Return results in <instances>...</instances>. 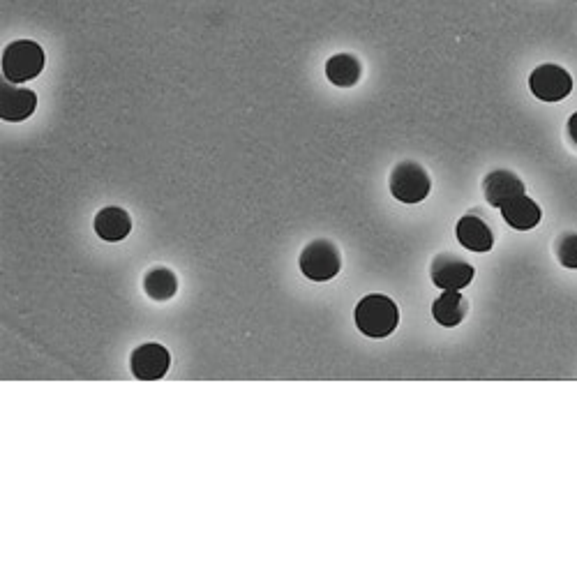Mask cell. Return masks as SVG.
<instances>
[{
  "mask_svg": "<svg viewBox=\"0 0 577 577\" xmlns=\"http://www.w3.org/2000/svg\"><path fill=\"white\" fill-rule=\"evenodd\" d=\"M354 321L358 331L365 337L381 340V337L395 333L397 324H400V310H397L393 298L384 294H370L358 301L354 310Z\"/></svg>",
  "mask_w": 577,
  "mask_h": 577,
  "instance_id": "cell-1",
  "label": "cell"
},
{
  "mask_svg": "<svg viewBox=\"0 0 577 577\" xmlns=\"http://www.w3.org/2000/svg\"><path fill=\"white\" fill-rule=\"evenodd\" d=\"M47 56L44 49L33 40H19L7 44L3 51V77L10 84H24L42 74Z\"/></svg>",
  "mask_w": 577,
  "mask_h": 577,
  "instance_id": "cell-2",
  "label": "cell"
},
{
  "mask_svg": "<svg viewBox=\"0 0 577 577\" xmlns=\"http://www.w3.org/2000/svg\"><path fill=\"white\" fill-rule=\"evenodd\" d=\"M298 266H301V273L312 282H328L337 277L342 268V254L337 250V245L333 241H326V238H317L301 252V259H298Z\"/></svg>",
  "mask_w": 577,
  "mask_h": 577,
  "instance_id": "cell-3",
  "label": "cell"
},
{
  "mask_svg": "<svg viewBox=\"0 0 577 577\" xmlns=\"http://www.w3.org/2000/svg\"><path fill=\"white\" fill-rule=\"evenodd\" d=\"M430 190L432 178L418 162L404 160L393 169L391 194L400 204H421L430 197Z\"/></svg>",
  "mask_w": 577,
  "mask_h": 577,
  "instance_id": "cell-4",
  "label": "cell"
},
{
  "mask_svg": "<svg viewBox=\"0 0 577 577\" xmlns=\"http://www.w3.org/2000/svg\"><path fill=\"white\" fill-rule=\"evenodd\" d=\"M474 266L467 264L462 257H457L453 252L437 254L430 266V277L434 287H439L441 291H460L464 287H469L474 282Z\"/></svg>",
  "mask_w": 577,
  "mask_h": 577,
  "instance_id": "cell-5",
  "label": "cell"
},
{
  "mask_svg": "<svg viewBox=\"0 0 577 577\" xmlns=\"http://www.w3.org/2000/svg\"><path fill=\"white\" fill-rule=\"evenodd\" d=\"M529 88L538 100L543 102H561L566 100L573 91V79L564 67L559 65H541L531 72L529 77Z\"/></svg>",
  "mask_w": 577,
  "mask_h": 577,
  "instance_id": "cell-6",
  "label": "cell"
},
{
  "mask_svg": "<svg viewBox=\"0 0 577 577\" xmlns=\"http://www.w3.org/2000/svg\"><path fill=\"white\" fill-rule=\"evenodd\" d=\"M171 354L162 344L148 342L132 351L130 370L139 381H157L169 372Z\"/></svg>",
  "mask_w": 577,
  "mask_h": 577,
  "instance_id": "cell-7",
  "label": "cell"
},
{
  "mask_svg": "<svg viewBox=\"0 0 577 577\" xmlns=\"http://www.w3.org/2000/svg\"><path fill=\"white\" fill-rule=\"evenodd\" d=\"M37 107V95L28 88H17L7 84L3 77L0 84V118L7 123H21L26 118L33 116Z\"/></svg>",
  "mask_w": 577,
  "mask_h": 577,
  "instance_id": "cell-8",
  "label": "cell"
},
{
  "mask_svg": "<svg viewBox=\"0 0 577 577\" xmlns=\"http://www.w3.org/2000/svg\"><path fill=\"white\" fill-rule=\"evenodd\" d=\"M483 194L485 201L494 208H501L506 201L524 194L522 178L508 169H497L483 178Z\"/></svg>",
  "mask_w": 577,
  "mask_h": 577,
  "instance_id": "cell-9",
  "label": "cell"
},
{
  "mask_svg": "<svg viewBox=\"0 0 577 577\" xmlns=\"http://www.w3.org/2000/svg\"><path fill=\"white\" fill-rule=\"evenodd\" d=\"M455 236L462 247H467L471 252H490L494 245V231L483 217L476 213H469L460 217L455 227Z\"/></svg>",
  "mask_w": 577,
  "mask_h": 577,
  "instance_id": "cell-10",
  "label": "cell"
},
{
  "mask_svg": "<svg viewBox=\"0 0 577 577\" xmlns=\"http://www.w3.org/2000/svg\"><path fill=\"white\" fill-rule=\"evenodd\" d=\"M501 215H504V222L508 227L517 231L534 229L543 220L541 206H538L534 199H529L527 194H520V197L506 201V204L501 206Z\"/></svg>",
  "mask_w": 577,
  "mask_h": 577,
  "instance_id": "cell-11",
  "label": "cell"
},
{
  "mask_svg": "<svg viewBox=\"0 0 577 577\" xmlns=\"http://www.w3.org/2000/svg\"><path fill=\"white\" fill-rule=\"evenodd\" d=\"M95 231H97V236L102 238V241L118 243V241H123V238L130 236L132 217L118 206L102 208V211L95 215Z\"/></svg>",
  "mask_w": 577,
  "mask_h": 577,
  "instance_id": "cell-12",
  "label": "cell"
},
{
  "mask_svg": "<svg viewBox=\"0 0 577 577\" xmlns=\"http://www.w3.org/2000/svg\"><path fill=\"white\" fill-rule=\"evenodd\" d=\"M467 312H469V303L460 291H444V294L432 303V317L439 326H444V328L460 326L462 321L467 319Z\"/></svg>",
  "mask_w": 577,
  "mask_h": 577,
  "instance_id": "cell-13",
  "label": "cell"
},
{
  "mask_svg": "<svg viewBox=\"0 0 577 577\" xmlns=\"http://www.w3.org/2000/svg\"><path fill=\"white\" fill-rule=\"evenodd\" d=\"M363 67L354 54H337L328 58L326 77L337 88H351L361 81Z\"/></svg>",
  "mask_w": 577,
  "mask_h": 577,
  "instance_id": "cell-14",
  "label": "cell"
},
{
  "mask_svg": "<svg viewBox=\"0 0 577 577\" xmlns=\"http://www.w3.org/2000/svg\"><path fill=\"white\" fill-rule=\"evenodd\" d=\"M144 289L146 296L153 298V301H169L178 291V277L169 268H153L144 277Z\"/></svg>",
  "mask_w": 577,
  "mask_h": 577,
  "instance_id": "cell-15",
  "label": "cell"
},
{
  "mask_svg": "<svg viewBox=\"0 0 577 577\" xmlns=\"http://www.w3.org/2000/svg\"><path fill=\"white\" fill-rule=\"evenodd\" d=\"M554 254L564 268H577V231H566L554 243Z\"/></svg>",
  "mask_w": 577,
  "mask_h": 577,
  "instance_id": "cell-16",
  "label": "cell"
},
{
  "mask_svg": "<svg viewBox=\"0 0 577 577\" xmlns=\"http://www.w3.org/2000/svg\"><path fill=\"white\" fill-rule=\"evenodd\" d=\"M568 134H571L573 144L577 146V111L571 116V121H568Z\"/></svg>",
  "mask_w": 577,
  "mask_h": 577,
  "instance_id": "cell-17",
  "label": "cell"
}]
</instances>
